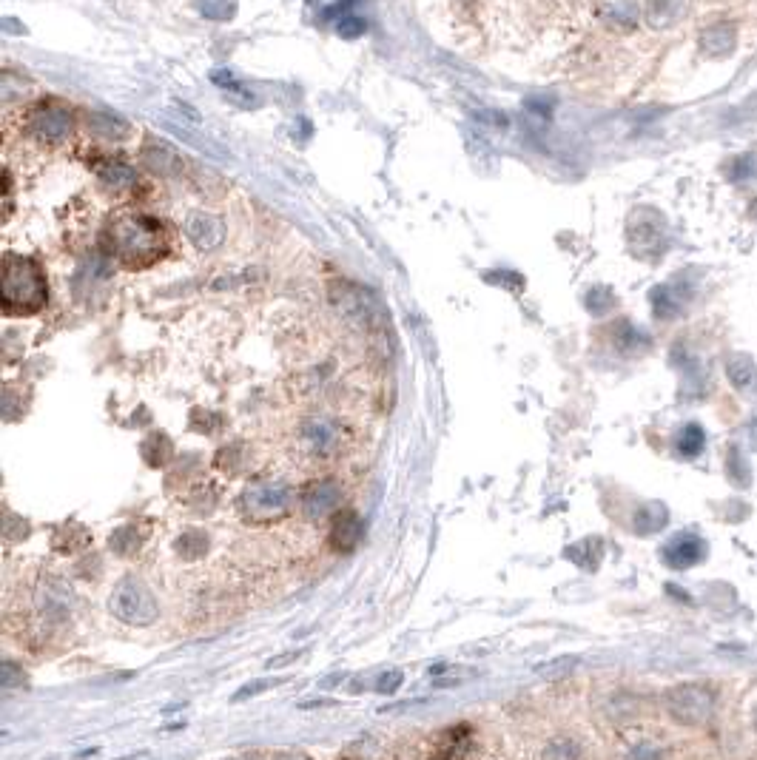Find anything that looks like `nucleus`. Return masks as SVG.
Listing matches in <instances>:
<instances>
[{
	"instance_id": "1",
	"label": "nucleus",
	"mask_w": 757,
	"mask_h": 760,
	"mask_svg": "<svg viewBox=\"0 0 757 760\" xmlns=\"http://www.w3.org/2000/svg\"><path fill=\"white\" fill-rule=\"evenodd\" d=\"M109 248L126 268H146L163 257L160 223L143 214H120L109 225Z\"/></svg>"
},
{
	"instance_id": "2",
	"label": "nucleus",
	"mask_w": 757,
	"mask_h": 760,
	"mask_svg": "<svg viewBox=\"0 0 757 760\" xmlns=\"http://www.w3.org/2000/svg\"><path fill=\"white\" fill-rule=\"evenodd\" d=\"M0 297H3L6 314H37L49 297L40 265L29 257H6L3 279H0Z\"/></svg>"
},
{
	"instance_id": "3",
	"label": "nucleus",
	"mask_w": 757,
	"mask_h": 760,
	"mask_svg": "<svg viewBox=\"0 0 757 760\" xmlns=\"http://www.w3.org/2000/svg\"><path fill=\"white\" fill-rule=\"evenodd\" d=\"M111 612L126 621V624H134V627H148L157 621L160 615V607H157V598L148 590L143 581L137 578H126L114 595H111Z\"/></svg>"
},
{
	"instance_id": "4",
	"label": "nucleus",
	"mask_w": 757,
	"mask_h": 760,
	"mask_svg": "<svg viewBox=\"0 0 757 760\" xmlns=\"http://www.w3.org/2000/svg\"><path fill=\"white\" fill-rule=\"evenodd\" d=\"M712 706H715V698L701 684L675 686L666 692V712L672 715V721L684 723V726H701L709 721Z\"/></svg>"
},
{
	"instance_id": "5",
	"label": "nucleus",
	"mask_w": 757,
	"mask_h": 760,
	"mask_svg": "<svg viewBox=\"0 0 757 760\" xmlns=\"http://www.w3.org/2000/svg\"><path fill=\"white\" fill-rule=\"evenodd\" d=\"M664 242H666V223L664 217L652 208H644V211H635L632 220H629V245L638 257H647V260H658L664 254Z\"/></svg>"
},
{
	"instance_id": "6",
	"label": "nucleus",
	"mask_w": 757,
	"mask_h": 760,
	"mask_svg": "<svg viewBox=\"0 0 757 760\" xmlns=\"http://www.w3.org/2000/svg\"><path fill=\"white\" fill-rule=\"evenodd\" d=\"M291 504V490L279 482H254L242 493V510L251 519H279Z\"/></svg>"
},
{
	"instance_id": "7",
	"label": "nucleus",
	"mask_w": 757,
	"mask_h": 760,
	"mask_svg": "<svg viewBox=\"0 0 757 760\" xmlns=\"http://www.w3.org/2000/svg\"><path fill=\"white\" fill-rule=\"evenodd\" d=\"M72 112L55 100L40 103L29 114V134L43 143H63L72 137Z\"/></svg>"
},
{
	"instance_id": "8",
	"label": "nucleus",
	"mask_w": 757,
	"mask_h": 760,
	"mask_svg": "<svg viewBox=\"0 0 757 760\" xmlns=\"http://www.w3.org/2000/svg\"><path fill=\"white\" fill-rule=\"evenodd\" d=\"M706 553H709V544L703 541V536L692 533V530L675 533L661 547V558H664L666 567H672V570H689V567L701 564Z\"/></svg>"
},
{
	"instance_id": "9",
	"label": "nucleus",
	"mask_w": 757,
	"mask_h": 760,
	"mask_svg": "<svg viewBox=\"0 0 757 760\" xmlns=\"http://www.w3.org/2000/svg\"><path fill=\"white\" fill-rule=\"evenodd\" d=\"M299 439H302V447L311 453V456H331L342 447V439H345V430L339 422H333L328 416H314L308 419L302 430H299Z\"/></svg>"
},
{
	"instance_id": "10",
	"label": "nucleus",
	"mask_w": 757,
	"mask_h": 760,
	"mask_svg": "<svg viewBox=\"0 0 757 760\" xmlns=\"http://www.w3.org/2000/svg\"><path fill=\"white\" fill-rule=\"evenodd\" d=\"M339 507H342V484L333 479L311 484L302 496V513L311 521L328 519Z\"/></svg>"
},
{
	"instance_id": "11",
	"label": "nucleus",
	"mask_w": 757,
	"mask_h": 760,
	"mask_svg": "<svg viewBox=\"0 0 757 760\" xmlns=\"http://www.w3.org/2000/svg\"><path fill=\"white\" fill-rule=\"evenodd\" d=\"M689 299H692V291L681 279L678 282H664V285L652 288V294H649L652 314L658 316V319H678L686 311Z\"/></svg>"
},
{
	"instance_id": "12",
	"label": "nucleus",
	"mask_w": 757,
	"mask_h": 760,
	"mask_svg": "<svg viewBox=\"0 0 757 760\" xmlns=\"http://www.w3.org/2000/svg\"><path fill=\"white\" fill-rule=\"evenodd\" d=\"M738 46V29L732 20H721V23H712L706 26L701 35V52L712 60H721V57H729Z\"/></svg>"
},
{
	"instance_id": "13",
	"label": "nucleus",
	"mask_w": 757,
	"mask_h": 760,
	"mask_svg": "<svg viewBox=\"0 0 757 760\" xmlns=\"http://www.w3.org/2000/svg\"><path fill=\"white\" fill-rule=\"evenodd\" d=\"M185 234L200 251H214L225 240V228H222L220 220L211 217V214H200V211L185 220Z\"/></svg>"
},
{
	"instance_id": "14",
	"label": "nucleus",
	"mask_w": 757,
	"mask_h": 760,
	"mask_svg": "<svg viewBox=\"0 0 757 760\" xmlns=\"http://www.w3.org/2000/svg\"><path fill=\"white\" fill-rule=\"evenodd\" d=\"M726 376L735 390L752 393L757 388V362L749 353H735L726 359Z\"/></svg>"
},
{
	"instance_id": "15",
	"label": "nucleus",
	"mask_w": 757,
	"mask_h": 760,
	"mask_svg": "<svg viewBox=\"0 0 757 760\" xmlns=\"http://www.w3.org/2000/svg\"><path fill=\"white\" fill-rule=\"evenodd\" d=\"M359 538H362V519H359V513H353V510H345L336 524H333V547L339 550V553H348L353 550L356 544H359Z\"/></svg>"
},
{
	"instance_id": "16",
	"label": "nucleus",
	"mask_w": 757,
	"mask_h": 760,
	"mask_svg": "<svg viewBox=\"0 0 757 760\" xmlns=\"http://www.w3.org/2000/svg\"><path fill=\"white\" fill-rule=\"evenodd\" d=\"M94 171H97V177L109 188H114V191L134 188V183H137L134 168H131L129 163H123V160H100V163H94Z\"/></svg>"
},
{
	"instance_id": "17",
	"label": "nucleus",
	"mask_w": 757,
	"mask_h": 760,
	"mask_svg": "<svg viewBox=\"0 0 757 760\" xmlns=\"http://www.w3.org/2000/svg\"><path fill=\"white\" fill-rule=\"evenodd\" d=\"M666 521H669V510H666V504L661 501H649L644 504L638 513H635V530H638V536H652V533H661L666 527Z\"/></svg>"
},
{
	"instance_id": "18",
	"label": "nucleus",
	"mask_w": 757,
	"mask_h": 760,
	"mask_svg": "<svg viewBox=\"0 0 757 760\" xmlns=\"http://www.w3.org/2000/svg\"><path fill=\"white\" fill-rule=\"evenodd\" d=\"M703 447H706V430H703L698 422H689L678 433H675V453L681 459H695L701 456Z\"/></svg>"
},
{
	"instance_id": "19",
	"label": "nucleus",
	"mask_w": 757,
	"mask_h": 760,
	"mask_svg": "<svg viewBox=\"0 0 757 760\" xmlns=\"http://www.w3.org/2000/svg\"><path fill=\"white\" fill-rule=\"evenodd\" d=\"M143 160H146V166L151 171H157V174H163V177H171V174H177L180 171V157L174 154V151L163 146V143H148L146 149H143Z\"/></svg>"
},
{
	"instance_id": "20",
	"label": "nucleus",
	"mask_w": 757,
	"mask_h": 760,
	"mask_svg": "<svg viewBox=\"0 0 757 760\" xmlns=\"http://www.w3.org/2000/svg\"><path fill=\"white\" fill-rule=\"evenodd\" d=\"M681 12H684V0H649L647 3V20L655 29L672 26L681 18Z\"/></svg>"
},
{
	"instance_id": "21",
	"label": "nucleus",
	"mask_w": 757,
	"mask_h": 760,
	"mask_svg": "<svg viewBox=\"0 0 757 760\" xmlns=\"http://www.w3.org/2000/svg\"><path fill=\"white\" fill-rule=\"evenodd\" d=\"M89 129L97 131L100 137H123L129 126L123 120L111 117V114H89Z\"/></svg>"
},
{
	"instance_id": "22",
	"label": "nucleus",
	"mask_w": 757,
	"mask_h": 760,
	"mask_svg": "<svg viewBox=\"0 0 757 760\" xmlns=\"http://www.w3.org/2000/svg\"><path fill=\"white\" fill-rule=\"evenodd\" d=\"M729 482L735 487H749L752 484V470H749V464H746L740 450L729 453Z\"/></svg>"
},
{
	"instance_id": "23",
	"label": "nucleus",
	"mask_w": 757,
	"mask_h": 760,
	"mask_svg": "<svg viewBox=\"0 0 757 760\" xmlns=\"http://www.w3.org/2000/svg\"><path fill=\"white\" fill-rule=\"evenodd\" d=\"M200 12L211 20H228L237 12V0H200Z\"/></svg>"
},
{
	"instance_id": "24",
	"label": "nucleus",
	"mask_w": 757,
	"mask_h": 760,
	"mask_svg": "<svg viewBox=\"0 0 757 760\" xmlns=\"http://www.w3.org/2000/svg\"><path fill=\"white\" fill-rule=\"evenodd\" d=\"M612 305H615V294H612L610 288H604V285L592 288L590 294H587V308H590L595 316H604Z\"/></svg>"
},
{
	"instance_id": "25",
	"label": "nucleus",
	"mask_w": 757,
	"mask_h": 760,
	"mask_svg": "<svg viewBox=\"0 0 757 760\" xmlns=\"http://www.w3.org/2000/svg\"><path fill=\"white\" fill-rule=\"evenodd\" d=\"M336 32H339L342 38H348V40L362 38V35L368 32V23H365V20H362V18H353V15H351V18L336 20Z\"/></svg>"
},
{
	"instance_id": "26",
	"label": "nucleus",
	"mask_w": 757,
	"mask_h": 760,
	"mask_svg": "<svg viewBox=\"0 0 757 760\" xmlns=\"http://www.w3.org/2000/svg\"><path fill=\"white\" fill-rule=\"evenodd\" d=\"M755 174H757L755 157H738V160L732 163V180H735V183H749Z\"/></svg>"
},
{
	"instance_id": "27",
	"label": "nucleus",
	"mask_w": 757,
	"mask_h": 760,
	"mask_svg": "<svg viewBox=\"0 0 757 760\" xmlns=\"http://www.w3.org/2000/svg\"><path fill=\"white\" fill-rule=\"evenodd\" d=\"M402 681H405V675H402L399 669H390V672H385V675L376 681V692H382V695H390V692H396V689L402 686Z\"/></svg>"
},
{
	"instance_id": "28",
	"label": "nucleus",
	"mask_w": 757,
	"mask_h": 760,
	"mask_svg": "<svg viewBox=\"0 0 757 760\" xmlns=\"http://www.w3.org/2000/svg\"><path fill=\"white\" fill-rule=\"evenodd\" d=\"M610 23H624V26H632L635 23V6L629 3V0H621V3H615V9H612Z\"/></svg>"
},
{
	"instance_id": "29",
	"label": "nucleus",
	"mask_w": 757,
	"mask_h": 760,
	"mask_svg": "<svg viewBox=\"0 0 757 760\" xmlns=\"http://www.w3.org/2000/svg\"><path fill=\"white\" fill-rule=\"evenodd\" d=\"M629 760H664V755H661L652 743H641V746L632 752V758Z\"/></svg>"
},
{
	"instance_id": "30",
	"label": "nucleus",
	"mask_w": 757,
	"mask_h": 760,
	"mask_svg": "<svg viewBox=\"0 0 757 760\" xmlns=\"http://www.w3.org/2000/svg\"><path fill=\"white\" fill-rule=\"evenodd\" d=\"M277 760H308V758H302V755H279Z\"/></svg>"
},
{
	"instance_id": "31",
	"label": "nucleus",
	"mask_w": 757,
	"mask_h": 760,
	"mask_svg": "<svg viewBox=\"0 0 757 760\" xmlns=\"http://www.w3.org/2000/svg\"><path fill=\"white\" fill-rule=\"evenodd\" d=\"M228 760H257V758H228Z\"/></svg>"
},
{
	"instance_id": "32",
	"label": "nucleus",
	"mask_w": 757,
	"mask_h": 760,
	"mask_svg": "<svg viewBox=\"0 0 757 760\" xmlns=\"http://www.w3.org/2000/svg\"><path fill=\"white\" fill-rule=\"evenodd\" d=\"M755 729H757V709H755Z\"/></svg>"
}]
</instances>
